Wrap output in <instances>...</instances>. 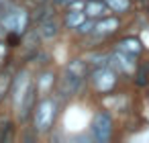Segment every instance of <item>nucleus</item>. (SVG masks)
I'll return each mask as SVG.
<instances>
[{
	"label": "nucleus",
	"mask_w": 149,
	"mask_h": 143,
	"mask_svg": "<svg viewBox=\"0 0 149 143\" xmlns=\"http://www.w3.org/2000/svg\"><path fill=\"white\" fill-rule=\"evenodd\" d=\"M84 6H86V2H82V0H74V2L68 4L70 10H84Z\"/></svg>",
	"instance_id": "19"
},
{
	"label": "nucleus",
	"mask_w": 149,
	"mask_h": 143,
	"mask_svg": "<svg viewBox=\"0 0 149 143\" xmlns=\"http://www.w3.org/2000/svg\"><path fill=\"white\" fill-rule=\"evenodd\" d=\"M116 49L137 57V55H141V51H143V41H141L139 37H125V39H120V41L116 43Z\"/></svg>",
	"instance_id": "9"
},
{
	"label": "nucleus",
	"mask_w": 149,
	"mask_h": 143,
	"mask_svg": "<svg viewBox=\"0 0 149 143\" xmlns=\"http://www.w3.org/2000/svg\"><path fill=\"white\" fill-rule=\"evenodd\" d=\"M25 25H27V15H25V10H19L17 13V33H23Z\"/></svg>",
	"instance_id": "17"
},
{
	"label": "nucleus",
	"mask_w": 149,
	"mask_h": 143,
	"mask_svg": "<svg viewBox=\"0 0 149 143\" xmlns=\"http://www.w3.org/2000/svg\"><path fill=\"white\" fill-rule=\"evenodd\" d=\"M108 4L110 13H116V15H123V13H129L131 8V0H104Z\"/></svg>",
	"instance_id": "11"
},
{
	"label": "nucleus",
	"mask_w": 149,
	"mask_h": 143,
	"mask_svg": "<svg viewBox=\"0 0 149 143\" xmlns=\"http://www.w3.org/2000/svg\"><path fill=\"white\" fill-rule=\"evenodd\" d=\"M0 2H2V4H6V0H0Z\"/></svg>",
	"instance_id": "22"
},
{
	"label": "nucleus",
	"mask_w": 149,
	"mask_h": 143,
	"mask_svg": "<svg viewBox=\"0 0 149 143\" xmlns=\"http://www.w3.org/2000/svg\"><path fill=\"white\" fill-rule=\"evenodd\" d=\"M86 19H88V17H86L84 10H70V13L65 15V27H68V29H78Z\"/></svg>",
	"instance_id": "10"
},
{
	"label": "nucleus",
	"mask_w": 149,
	"mask_h": 143,
	"mask_svg": "<svg viewBox=\"0 0 149 143\" xmlns=\"http://www.w3.org/2000/svg\"><path fill=\"white\" fill-rule=\"evenodd\" d=\"M0 15H2V13H0Z\"/></svg>",
	"instance_id": "23"
},
{
	"label": "nucleus",
	"mask_w": 149,
	"mask_h": 143,
	"mask_svg": "<svg viewBox=\"0 0 149 143\" xmlns=\"http://www.w3.org/2000/svg\"><path fill=\"white\" fill-rule=\"evenodd\" d=\"M82 86H84V76H78V74H74L72 70L65 68V74H63V78H61V90H63V94H65V96H72V94H76Z\"/></svg>",
	"instance_id": "7"
},
{
	"label": "nucleus",
	"mask_w": 149,
	"mask_h": 143,
	"mask_svg": "<svg viewBox=\"0 0 149 143\" xmlns=\"http://www.w3.org/2000/svg\"><path fill=\"white\" fill-rule=\"evenodd\" d=\"M94 23H96L94 19H86V21L76 29L78 35H92V33H94Z\"/></svg>",
	"instance_id": "14"
},
{
	"label": "nucleus",
	"mask_w": 149,
	"mask_h": 143,
	"mask_svg": "<svg viewBox=\"0 0 149 143\" xmlns=\"http://www.w3.org/2000/svg\"><path fill=\"white\" fill-rule=\"evenodd\" d=\"M41 35H43L45 39H51V37H55V35H57V25H55L53 21H47V23H43V25H41Z\"/></svg>",
	"instance_id": "13"
},
{
	"label": "nucleus",
	"mask_w": 149,
	"mask_h": 143,
	"mask_svg": "<svg viewBox=\"0 0 149 143\" xmlns=\"http://www.w3.org/2000/svg\"><path fill=\"white\" fill-rule=\"evenodd\" d=\"M10 84H13V76H10V72L0 74V100H2V98L10 92Z\"/></svg>",
	"instance_id": "12"
},
{
	"label": "nucleus",
	"mask_w": 149,
	"mask_h": 143,
	"mask_svg": "<svg viewBox=\"0 0 149 143\" xmlns=\"http://www.w3.org/2000/svg\"><path fill=\"white\" fill-rule=\"evenodd\" d=\"M137 84H139V86H145V84H147V74H145V68H141V70L137 72Z\"/></svg>",
	"instance_id": "18"
},
{
	"label": "nucleus",
	"mask_w": 149,
	"mask_h": 143,
	"mask_svg": "<svg viewBox=\"0 0 149 143\" xmlns=\"http://www.w3.org/2000/svg\"><path fill=\"white\" fill-rule=\"evenodd\" d=\"M84 13L88 19H102L110 13V8L104 0H88L86 6H84Z\"/></svg>",
	"instance_id": "8"
},
{
	"label": "nucleus",
	"mask_w": 149,
	"mask_h": 143,
	"mask_svg": "<svg viewBox=\"0 0 149 143\" xmlns=\"http://www.w3.org/2000/svg\"><path fill=\"white\" fill-rule=\"evenodd\" d=\"M31 86H33V84H31V76H29L27 72H19L17 78H13L10 92H13V102H15L17 108H19V104L23 102V98H25V94L29 92Z\"/></svg>",
	"instance_id": "4"
},
{
	"label": "nucleus",
	"mask_w": 149,
	"mask_h": 143,
	"mask_svg": "<svg viewBox=\"0 0 149 143\" xmlns=\"http://www.w3.org/2000/svg\"><path fill=\"white\" fill-rule=\"evenodd\" d=\"M92 86L96 92L106 94L116 86V72L110 70L108 66H100L92 72Z\"/></svg>",
	"instance_id": "2"
},
{
	"label": "nucleus",
	"mask_w": 149,
	"mask_h": 143,
	"mask_svg": "<svg viewBox=\"0 0 149 143\" xmlns=\"http://www.w3.org/2000/svg\"><path fill=\"white\" fill-rule=\"evenodd\" d=\"M51 84H53V74L47 72V74H43L41 80H39V90H41V92H47V90L51 88Z\"/></svg>",
	"instance_id": "16"
},
{
	"label": "nucleus",
	"mask_w": 149,
	"mask_h": 143,
	"mask_svg": "<svg viewBox=\"0 0 149 143\" xmlns=\"http://www.w3.org/2000/svg\"><path fill=\"white\" fill-rule=\"evenodd\" d=\"M108 66H112L114 72L133 74V72H135V55H129V53L116 49V53H112V55L108 57Z\"/></svg>",
	"instance_id": "5"
},
{
	"label": "nucleus",
	"mask_w": 149,
	"mask_h": 143,
	"mask_svg": "<svg viewBox=\"0 0 149 143\" xmlns=\"http://www.w3.org/2000/svg\"><path fill=\"white\" fill-rule=\"evenodd\" d=\"M55 112H57L55 100L53 98H43L37 104V110H35V127H37V131L51 129V125L55 121Z\"/></svg>",
	"instance_id": "1"
},
{
	"label": "nucleus",
	"mask_w": 149,
	"mask_h": 143,
	"mask_svg": "<svg viewBox=\"0 0 149 143\" xmlns=\"http://www.w3.org/2000/svg\"><path fill=\"white\" fill-rule=\"evenodd\" d=\"M4 55V45H0V57Z\"/></svg>",
	"instance_id": "21"
},
{
	"label": "nucleus",
	"mask_w": 149,
	"mask_h": 143,
	"mask_svg": "<svg viewBox=\"0 0 149 143\" xmlns=\"http://www.w3.org/2000/svg\"><path fill=\"white\" fill-rule=\"evenodd\" d=\"M70 2H74V0H57V4H61V6H68Z\"/></svg>",
	"instance_id": "20"
},
{
	"label": "nucleus",
	"mask_w": 149,
	"mask_h": 143,
	"mask_svg": "<svg viewBox=\"0 0 149 143\" xmlns=\"http://www.w3.org/2000/svg\"><path fill=\"white\" fill-rule=\"evenodd\" d=\"M2 27L8 31H17V13H8L6 17H2Z\"/></svg>",
	"instance_id": "15"
},
{
	"label": "nucleus",
	"mask_w": 149,
	"mask_h": 143,
	"mask_svg": "<svg viewBox=\"0 0 149 143\" xmlns=\"http://www.w3.org/2000/svg\"><path fill=\"white\" fill-rule=\"evenodd\" d=\"M92 137L98 143H106L112 137V116L108 112H98L92 119Z\"/></svg>",
	"instance_id": "3"
},
{
	"label": "nucleus",
	"mask_w": 149,
	"mask_h": 143,
	"mask_svg": "<svg viewBox=\"0 0 149 143\" xmlns=\"http://www.w3.org/2000/svg\"><path fill=\"white\" fill-rule=\"evenodd\" d=\"M118 27H120V21L116 19V17H102V19H98L96 23H94V33L92 35H96V37H106V35H112V33H116L118 31Z\"/></svg>",
	"instance_id": "6"
}]
</instances>
